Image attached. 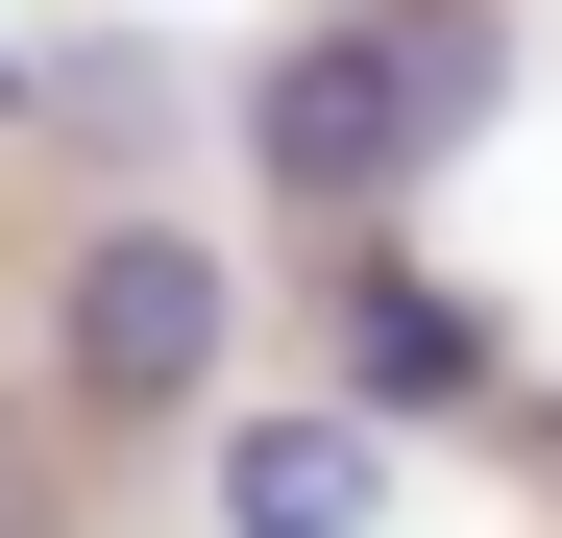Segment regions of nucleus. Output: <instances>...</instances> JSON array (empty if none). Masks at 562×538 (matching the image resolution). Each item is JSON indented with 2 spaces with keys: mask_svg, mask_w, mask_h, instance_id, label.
Instances as JSON below:
<instances>
[{
  "mask_svg": "<svg viewBox=\"0 0 562 538\" xmlns=\"http://www.w3.org/2000/svg\"><path fill=\"white\" fill-rule=\"evenodd\" d=\"M490 99H514V25H490V0H342V25H294L245 74V171L342 245V221H392Z\"/></svg>",
  "mask_w": 562,
  "mask_h": 538,
  "instance_id": "obj_1",
  "label": "nucleus"
},
{
  "mask_svg": "<svg viewBox=\"0 0 562 538\" xmlns=\"http://www.w3.org/2000/svg\"><path fill=\"white\" fill-rule=\"evenodd\" d=\"M49 343H74V416H196L221 343H245V269H221L196 221H99L74 294H49Z\"/></svg>",
  "mask_w": 562,
  "mask_h": 538,
  "instance_id": "obj_2",
  "label": "nucleus"
},
{
  "mask_svg": "<svg viewBox=\"0 0 562 538\" xmlns=\"http://www.w3.org/2000/svg\"><path fill=\"white\" fill-rule=\"evenodd\" d=\"M221 538H392V416H221Z\"/></svg>",
  "mask_w": 562,
  "mask_h": 538,
  "instance_id": "obj_3",
  "label": "nucleus"
},
{
  "mask_svg": "<svg viewBox=\"0 0 562 538\" xmlns=\"http://www.w3.org/2000/svg\"><path fill=\"white\" fill-rule=\"evenodd\" d=\"M464 392H490V318L342 221V416H464Z\"/></svg>",
  "mask_w": 562,
  "mask_h": 538,
  "instance_id": "obj_4",
  "label": "nucleus"
},
{
  "mask_svg": "<svg viewBox=\"0 0 562 538\" xmlns=\"http://www.w3.org/2000/svg\"><path fill=\"white\" fill-rule=\"evenodd\" d=\"M0 538H49V440L25 416H0Z\"/></svg>",
  "mask_w": 562,
  "mask_h": 538,
  "instance_id": "obj_5",
  "label": "nucleus"
}]
</instances>
